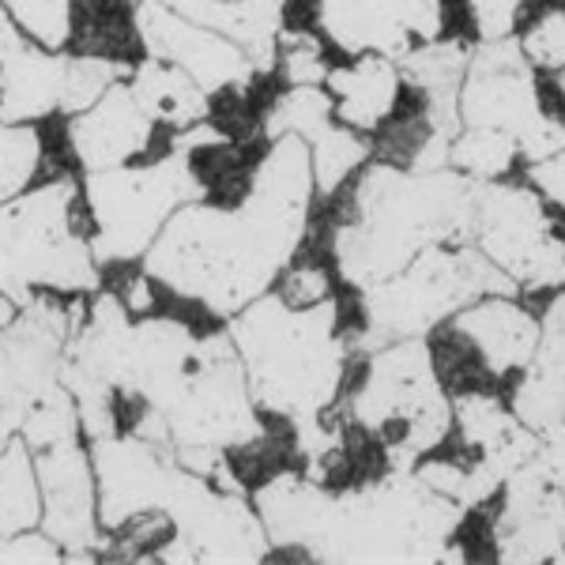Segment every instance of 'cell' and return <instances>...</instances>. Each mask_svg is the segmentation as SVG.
I'll use <instances>...</instances> for the list:
<instances>
[{
  "mask_svg": "<svg viewBox=\"0 0 565 565\" xmlns=\"http://www.w3.org/2000/svg\"><path fill=\"white\" fill-rule=\"evenodd\" d=\"M313 162L302 136L268 140L234 200L178 207L143 253V271L162 295L193 302L207 317H234L276 287L298 257L313 212Z\"/></svg>",
  "mask_w": 565,
  "mask_h": 565,
  "instance_id": "obj_1",
  "label": "cell"
},
{
  "mask_svg": "<svg viewBox=\"0 0 565 565\" xmlns=\"http://www.w3.org/2000/svg\"><path fill=\"white\" fill-rule=\"evenodd\" d=\"M479 181L460 170L370 162L335 193L328 260L351 290L404 271L430 245L471 242Z\"/></svg>",
  "mask_w": 565,
  "mask_h": 565,
  "instance_id": "obj_2",
  "label": "cell"
},
{
  "mask_svg": "<svg viewBox=\"0 0 565 565\" xmlns=\"http://www.w3.org/2000/svg\"><path fill=\"white\" fill-rule=\"evenodd\" d=\"M226 332L260 415L290 423L295 434L324 423L343 396L351 359L335 298L298 309L271 290L226 317Z\"/></svg>",
  "mask_w": 565,
  "mask_h": 565,
  "instance_id": "obj_3",
  "label": "cell"
},
{
  "mask_svg": "<svg viewBox=\"0 0 565 565\" xmlns=\"http://www.w3.org/2000/svg\"><path fill=\"white\" fill-rule=\"evenodd\" d=\"M463 505L426 487L415 471L332 490L309 535V562H449Z\"/></svg>",
  "mask_w": 565,
  "mask_h": 565,
  "instance_id": "obj_4",
  "label": "cell"
},
{
  "mask_svg": "<svg viewBox=\"0 0 565 565\" xmlns=\"http://www.w3.org/2000/svg\"><path fill=\"white\" fill-rule=\"evenodd\" d=\"M215 132L204 129V121L174 136V148L154 159L125 162L84 174V204L90 218V253L98 268L143 260L159 231L170 223L178 207L204 200L207 174L200 143Z\"/></svg>",
  "mask_w": 565,
  "mask_h": 565,
  "instance_id": "obj_5",
  "label": "cell"
},
{
  "mask_svg": "<svg viewBox=\"0 0 565 565\" xmlns=\"http://www.w3.org/2000/svg\"><path fill=\"white\" fill-rule=\"evenodd\" d=\"M516 282L476 242L430 245L377 287L354 290V317H340L348 351H377L392 340L430 335L452 313L487 295H516Z\"/></svg>",
  "mask_w": 565,
  "mask_h": 565,
  "instance_id": "obj_6",
  "label": "cell"
},
{
  "mask_svg": "<svg viewBox=\"0 0 565 565\" xmlns=\"http://www.w3.org/2000/svg\"><path fill=\"white\" fill-rule=\"evenodd\" d=\"M98 260L76 178L57 174L0 204V295L26 306L34 295H90Z\"/></svg>",
  "mask_w": 565,
  "mask_h": 565,
  "instance_id": "obj_7",
  "label": "cell"
},
{
  "mask_svg": "<svg viewBox=\"0 0 565 565\" xmlns=\"http://www.w3.org/2000/svg\"><path fill=\"white\" fill-rule=\"evenodd\" d=\"M343 392L351 399L348 418L377 437L388 471H412L452 426V399L434 370L426 335L362 354L359 381Z\"/></svg>",
  "mask_w": 565,
  "mask_h": 565,
  "instance_id": "obj_8",
  "label": "cell"
},
{
  "mask_svg": "<svg viewBox=\"0 0 565 565\" xmlns=\"http://www.w3.org/2000/svg\"><path fill=\"white\" fill-rule=\"evenodd\" d=\"M460 125L509 132L527 167L565 148V125L543 109L532 61L509 34L482 42L468 57L460 84Z\"/></svg>",
  "mask_w": 565,
  "mask_h": 565,
  "instance_id": "obj_9",
  "label": "cell"
},
{
  "mask_svg": "<svg viewBox=\"0 0 565 565\" xmlns=\"http://www.w3.org/2000/svg\"><path fill=\"white\" fill-rule=\"evenodd\" d=\"M68 295H34L0 328V449L23 430L26 415L53 385H61V362L84 309Z\"/></svg>",
  "mask_w": 565,
  "mask_h": 565,
  "instance_id": "obj_10",
  "label": "cell"
},
{
  "mask_svg": "<svg viewBox=\"0 0 565 565\" xmlns=\"http://www.w3.org/2000/svg\"><path fill=\"white\" fill-rule=\"evenodd\" d=\"M471 242L521 290H551L565 282V238L527 185L479 181Z\"/></svg>",
  "mask_w": 565,
  "mask_h": 565,
  "instance_id": "obj_11",
  "label": "cell"
},
{
  "mask_svg": "<svg viewBox=\"0 0 565 565\" xmlns=\"http://www.w3.org/2000/svg\"><path fill=\"white\" fill-rule=\"evenodd\" d=\"M136 42L148 57H159L167 65L196 79L207 95H226V90H245L264 72L253 65V57L234 39L212 31L204 23L185 20L174 8L159 0H136Z\"/></svg>",
  "mask_w": 565,
  "mask_h": 565,
  "instance_id": "obj_12",
  "label": "cell"
},
{
  "mask_svg": "<svg viewBox=\"0 0 565 565\" xmlns=\"http://www.w3.org/2000/svg\"><path fill=\"white\" fill-rule=\"evenodd\" d=\"M87 449L95 463L98 524L106 535L143 513H162V501L181 468L170 445L136 434H106L87 441Z\"/></svg>",
  "mask_w": 565,
  "mask_h": 565,
  "instance_id": "obj_13",
  "label": "cell"
},
{
  "mask_svg": "<svg viewBox=\"0 0 565 565\" xmlns=\"http://www.w3.org/2000/svg\"><path fill=\"white\" fill-rule=\"evenodd\" d=\"M317 34L348 57L385 53L399 61L441 34V8L430 0H309Z\"/></svg>",
  "mask_w": 565,
  "mask_h": 565,
  "instance_id": "obj_14",
  "label": "cell"
},
{
  "mask_svg": "<svg viewBox=\"0 0 565 565\" xmlns=\"http://www.w3.org/2000/svg\"><path fill=\"white\" fill-rule=\"evenodd\" d=\"M42 490V524L39 532L61 546L72 562L95 558L106 532L98 524V490H95V463L84 437L50 445L34 452Z\"/></svg>",
  "mask_w": 565,
  "mask_h": 565,
  "instance_id": "obj_15",
  "label": "cell"
},
{
  "mask_svg": "<svg viewBox=\"0 0 565 565\" xmlns=\"http://www.w3.org/2000/svg\"><path fill=\"white\" fill-rule=\"evenodd\" d=\"M65 136L76 167L84 174H95V170L151 159V143L170 132H162L148 109L136 103L129 79H117L103 98L68 117Z\"/></svg>",
  "mask_w": 565,
  "mask_h": 565,
  "instance_id": "obj_16",
  "label": "cell"
},
{
  "mask_svg": "<svg viewBox=\"0 0 565 565\" xmlns=\"http://www.w3.org/2000/svg\"><path fill=\"white\" fill-rule=\"evenodd\" d=\"M494 543L498 562H565L558 498L535 457L501 482Z\"/></svg>",
  "mask_w": 565,
  "mask_h": 565,
  "instance_id": "obj_17",
  "label": "cell"
},
{
  "mask_svg": "<svg viewBox=\"0 0 565 565\" xmlns=\"http://www.w3.org/2000/svg\"><path fill=\"white\" fill-rule=\"evenodd\" d=\"M449 324L476 348L494 381L516 377L532 362L535 343H540V317L513 302V295L476 298L460 313H452Z\"/></svg>",
  "mask_w": 565,
  "mask_h": 565,
  "instance_id": "obj_18",
  "label": "cell"
},
{
  "mask_svg": "<svg viewBox=\"0 0 565 565\" xmlns=\"http://www.w3.org/2000/svg\"><path fill=\"white\" fill-rule=\"evenodd\" d=\"M513 415L532 434L565 426V290L546 302L540 317V343L513 388Z\"/></svg>",
  "mask_w": 565,
  "mask_h": 565,
  "instance_id": "obj_19",
  "label": "cell"
},
{
  "mask_svg": "<svg viewBox=\"0 0 565 565\" xmlns=\"http://www.w3.org/2000/svg\"><path fill=\"white\" fill-rule=\"evenodd\" d=\"M324 90L332 95L335 121L354 132H377L392 117L404 90L399 65L385 53H359L348 65L328 68Z\"/></svg>",
  "mask_w": 565,
  "mask_h": 565,
  "instance_id": "obj_20",
  "label": "cell"
},
{
  "mask_svg": "<svg viewBox=\"0 0 565 565\" xmlns=\"http://www.w3.org/2000/svg\"><path fill=\"white\" fill-rule=\"evenodd\" d=\"M68 50L53 53L26 42L0 61V117L15 125H39L65 109Z\"/></svg>",
  "mask_w": 565,
  "mask_h": 565,
  "instance_id": "obj_21",
  "label": "cell"
},
{
  "mask_svg": "<svg viewBox=\"0 0 565 565\" xmlns=\"http://www.w3.org/2000/svg\"><path fill=\"white\" fill-rule=\"evenodd\" d=\"M129 87L136 103L148 109L151 121L170 136L193 129V125L207 121V114H212V95L196 79H189L181 68L167 65L159 57H148L143 65H136L129 72Z\"/></svg>",
  "mask_w": 565,
  "mask_h": 565,
  "instance_id": "obj_22",
  "label": "cell"
},
{
  "mask_svg": "<svg viewBox=\"0 0 565 565\" xmlns=\"http://www.w3.org/2000/svg\"><path fill=\"white\" fill-rule=\"evenodd\" d=\"M42 524V490L34 452L20 434L0 449V535H23Z\"/></svg>",
  "mask_w": 565,
  "mask_h": 565,
  "instance_id": "obj_23",
  "label": "cell"
},
{
  "mask_svg": "<svg viewBox=\"0 0 565 565\" xmlns=\"http://www.w3.org/2000/svg\"><path fill=\"white\" fill-rule=\"evenodd\" d=\"M521 50L535 68L543 109L554 121H562L565 117V4L546 12L535 26H527Z\"/></svg>",
  "mask_w": 565,
  "mask_h": 565,
  "instance_id": "obj_24",
  "label": "cell"
},
{
  "mask_svg": "<svg viewBox=\"0 0 565 565\" xmlns=\"http://www.w3.org/2000/svg\"><path fill=\"white\" fill-rule=\"evenodd\" d=\"M370 154H373V143L366 140V132H354L340 121H332L324 132H317L313 140H309L317 196L332 200L362 167H366Z\"/></svg>",
  "mask_w": 565,
  "mask_h": 565,
  "instance_id": "obj_25",
  "label": "cell"
},
{
  "mask_svg": "<svg viewBox=\"0 0 565 565\" xmlns=\"http://www.w3.org/2000/svg\"><path fill=\"white\" fill-rule=\"evenodd\" d=\"M332 121H335V109L324 84H302V87H287L282 95L271 98L268 114H264V136L276 140V136L295 132L309 143Z\"/></svg>",
  "mask_w": 565,
  "mask_h": 565,
  "instance_id": "obj_26",
  "label": "cell"
},
{
  "mask_svg": "<svg viewBox=\"0 0 565 565\" xmlns=\"http://www.w3.org/2000/svg\"><path fill=\"white\" fill-rule=\"evenodd\" d=\"M521 154L516 140L498 129H460L449 148V167L476 181H498L513 170V159Z\"/></svg>",
  "mask_w": 565,
  "mask_h": 565,
  "instance_id": "obj_27",
  "label": "cell"
},
{
  "mask_svg": "<svg viewBox=\"0 0 565 565\" xmlns=\"http://www.w3.org/2000/svg\"><path fill=\"white\" fill-rule=\"evenodd\" d=\"M12 23L31 45L42 50H68L76 34V0H0Z\"/></svg>",
  "mask_w": 565,
  "mask_h": 565,
  "instance_id": "obj_28",
  "label": "cell"
},
{
  "mask_svg": "<svg viewBox=\"0 0 565 565\" xmlns=\"http://www.w3.org/2000/svg\"><path fill=\"white\" fill-rule=\"evenodd\" d=\"M42 170L39 125H15L0 117V204L34 185Z\"/></svg>",
  "mask_w": 565,
  "mask_h": 565,
  "instance_id": "obj_29",
  "label": "cell"
},
{
  "mask_svg": "<svg viewBox=\"0 0 565 565\" xmlns=\"http://www.w3.org/2000/svg\"><path fill=\"white\" fill-rule=\"evenodd\" d=\"M20 437L31 452L72 441V437H84V423H79V407L72 399V392L65 385H53L45 392L39 404L31 407V415H26Z\"/></svg>",
  "mask_w": 565,
  "mask_h": 565,
  "instance_id": "obj_30",
  "label": "cell"
},
{
  "mask_svg": "<svg viewBox=\"0 0 565 565\" xmlns=\"http://www.w3.org/2000/svg\"><path fill=\"white\" fill-rule=\"evenodd\" d=\"M524 4H527V0H468L479 39L490 42V39H505V34H513V26H516V20H521Z\"/></svg>",
  "mask_w": 565,
  "mask_h": 565,
  "instance_id": "obj_31",
  "label": "cell"
},
{
  "mask_svg": "<svg viewBox=\"0 0 565 565\" xmlns=\"http://www.w3.org/2000/svg\"><path fill=\"white\" fill-rule=\"evenodd\" d=\"M532 457L540 460V468L554 482V498H558V527H562V546H565V426L540 434V445H535Z\"/></svg>",
  "mask_w": 565,
  "mask_h": 565,
  "instance_id": "obj_32",
  "label": "cell"
},
{
  "mask_svg": "<svg viewBox=\"0 0 565 565\" xmlns=\"http://www.w3.org/2000/svg\"><path fill=\"white\" fill-rule=\"evenodd\" d=\"M61 546L45 532H23V535H0V562H61Z\"/></svg>",
  "mask_w": 565,
  "mask_h": 565,
  "instance_id": "obj_33",
  "label": "cell"
},
{
  "mask_svg": "<svg viewBox=\"0 0 565 565\" xmlns=\"http://www.w3.org/2000/svg\"><path fill=\"white\" fill-rule=\"evenodd\" d=\"M527 178H532V185L540 189V193L551 200L554 207H562V212H565V148L558 154H551V159L532 162Z\"/></svg>",
  "mask_w": 565,
  "mask_h": 565,
  "instance_id": "obj_34",
  "label": "cell"
},
{
  "mask_svg": "<svg viewBox=\"0 0 565 565\" xmlns=\"http://www.w3.org/2000/svg\"><path fill=\"white\" fill-rule=\"evenodd\" d=\"M26 39L20 34V26L12 23V15L4 12V4H0V61L8 57V53H15V50H23Z\"/></svg>",
  "mask_w": 565,
  "mask_h": 565,
  "instance_id": "obj_35",
  "label": "cell"
},
{
  "mask_svg": "<svg viewBox=\"0 0 565 565\" xmlns=\"http://www.w3.org/2000/svg\"><path fill=\"white\" fill-rule=\"evenodd\" d=\"M15 309H20V306H15L12 298H4V295H0V328H4L8 321H12V317H15Z\"/></svg>",
  "mask_w": 565,
  "mask_h": 565,
  "instance_id": "obj_36",
  "label": "cell"
}]
</instances>
